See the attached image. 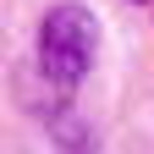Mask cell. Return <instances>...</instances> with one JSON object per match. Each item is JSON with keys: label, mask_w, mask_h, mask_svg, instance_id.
I'll return each instance as SVG.
<instances>
[{"label": "cell", "mask_w": 154, "mask_h": 154, "mask_svg": "<svg viewBox=\"0 0 154 154\" xmlns=\"http://www.w3.org/2000/svg\"><path fill=\"white\" fill-rule=\"evenodd\" d=\"M94 61H99V22H94V11L77 6V0L50 6L38 33H33V72L44 83V94L55 105H72V94L94 72Z\"/></svg>", "instance_id": "cell-1"}, {"label": "cell", "mask_w": 154, "mask_h": 154, "mask_svg": "<svg viewBox=\"0 0 154 154\" xmlns=\"http://www.w3.org/2000/svg\"><path fill=\"white\" fill-rule=\"evenodd\" d=\"M94 149H99V138H94V127H88L72 105L44 110V138H38L33 154H94Z\"/></svg>", "instance_id": "cell-2"}, {"label": "cell", "mask_w": 154, "mask_h": 154, "mask_svg": "<svg viewBox=\"0 0 154 154\" xmlns=\"http://www.w3.org/2000/svg\"><path fill=\"white\" fill-rule=\"evenodd\" d=\"M138 6H143V0H138Z\"/></svg>", "instance_id": "cell-3"}]
</instances>
